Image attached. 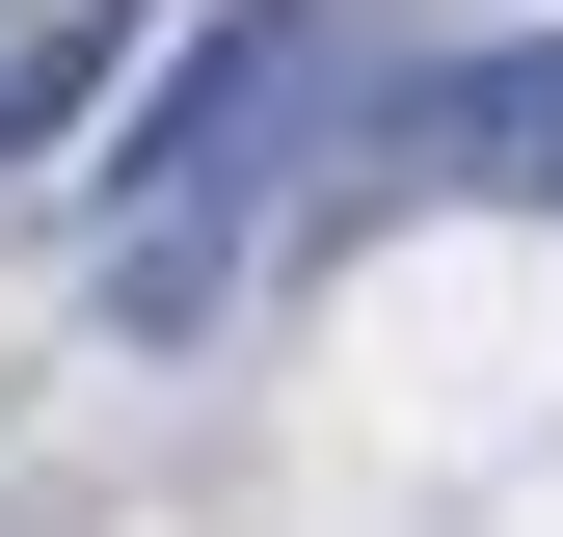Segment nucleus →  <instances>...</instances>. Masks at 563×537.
Returning a JSON list of instances; mask_svg holds the SVG:
<instances>
[{"label":"nucleus","instance_id":"obj_1","mask_svg":"<svg viewBox=\"0 0 563 537\" xmlns=\"http://www.w3.org/2000/svg\"><path fill=\"white\" fill-rule=\"evenodd\" d=\"M349 81H376V0H216L188 81H108L81 242H108L134 350H216L242 268H296V162H349Z\"/></svg>","mask_w":563,"mask_h":537},{"label":"nucleus","instance_id":"obj_2","mask_svg":"<svg viewBox=\"0 0 563 537\" xmlns=\"http://www.w3.org/2000/svg\"><path fill=\"white\" fill-rule=\"evenodd\" d=\"M134 54H162V0H0V188H27L54 134H108Z\"/></svg>","mask_w":563,"mask_h":537}]
</instances>
